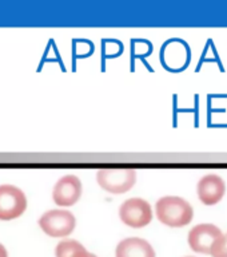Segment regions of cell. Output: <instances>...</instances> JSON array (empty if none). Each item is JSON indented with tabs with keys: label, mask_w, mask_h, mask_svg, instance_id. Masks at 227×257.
<instances>
[{
	"label": "cell",
	"mask_w": 227,
	"mask_h": 257,
	"mask_svg": "<svg viewBox=\"0 0 227 257\" xmlns=\"http://www.w3.org/2000/svg\"><path fill=\"white\" fill-rule=\"evenodd\" d=\"M155 214L163 225H167L170 228H182L192 221L194 209L182 197L167 196L158 200Z\"/></svg>",
	"instance_id": "cell-1"
},
{
	"label": "cell",
	"mask_w": 227,
	"mask_h": 257,
	"mask_svg": "<svg viewBox=\"0 0 227 257\" xmlns=\"http://www.w3.org/2000/svg\"><path fill=\"white\" fill-rule=\"evenodd\" d=\"M96 181L106 192L123 194L135 185L136 172L134 169L126 168L100 169L96 173Z\"/></svg>",
	"instance_id": "cell-2"
},
{
	"label": "cell",
	"mask_w": 227,
	"mask_h": 257,
	"mask_svg": "<svg viewBox=\"0 0 227 257\" xmlns=\"http://www.w3.org/2000/svg\"><path fill=\"white\" fill-rule=\"evenodd\" d=\"M39 226L50 237L70 236L76 226V218L71 212L54 209L39 218Z\"/></svg>",
	"instance_id": "cell-3"
},
{
	"label": "cell",
	"mask_w": 227,
	"mask_h": 257,
	"mask_svg": "<svg viewBox=\"0 0 227 257\" xmlns=\"http://www.w3.org/2000/svg\"><path fill=\"white\" fill-rule=\"evenodd\" d=\"M119 218L130 228H144L152 220L151 205L143 198L126 200L119 208Z\"/></svg>",
	"instance_id": "cell-4"
},
{
	"label": "cell",
	"mask_w": 227,
	"mask_h": 257,
	"mask_svg": "<svg viewBox=\"0 0 227 257\" xmlns=\"http://www.w3.org/2000/svg\"><path fill=\"white\" fill-rule=\"evenodd\" d=\"M27 209V197L14 185H0V220L18 218Z\"/></svg>",
	"instance_id": "cell-5"
},
{
	"label": "cell",
	"mask_w": 227,
	"mask_h": 257,
	"mask_svg": "<svg viewBox=\"0 0 227 257\" xmlns=\"http://www.w3.org/2000/svg\"><path fill=\"white\" fill-rule=\"evenodd\" d=\"M223 233L214 224H198L188 232V246L196 253L211 254L216 241Z\"/></svg>",
	"instance_id": "cell-6"
},
{
	"label": "cell",
	"mask_w": 227,
	"mask_h": 257,
	"mask_svg": "<svg viewBox=\"0 0 227 257\" xmlns=\"http://www.w3.org/2000/svg\"><path fill=\"white\" fill-rule=\"evenodd\" d=\"M82 196V182L74 174L62 177L54 186L52 198L59 206H72Z\"/></svg>",
	"instance_id": "cell-7"
},
{
	"label": "cell",
	"mask_w": 227,
	"mask_h": 257,
	"mask_svg": "<svg viewBox=\"0 0 227 257\" xmlns=\"http://www.w3.org/2000/svg\"><path fill=\"white\" fill-rule=\"evenodd\" d=\"M196 192H198V197L202 201V204L212 206L223 198L224 193H226V184L219 176L207 174L199 180Z\"/></svg>",
	"instance_id": "cell-8"
},
{
	"label": "cell",
	"mask_w": 227,
	"mask_h": 257,
	"mask_svg": "<svg viewBox=\"0 0 227 257\" xmlns=\"http://www.w3.org/2000/svg\"><path fill=\"white\" fill-rule=\"evenodd\" d=\"M115 257H156L148 241L139 237H128L116 245Z\"/></svg>",
	"instance_id": "cell-9"
},
{
	"label": "cell",
	"mask_w": 227,
	"mask_h": 257,
	"mask_svg": "<svg viewBox=\"0 0 227 257\" xmlns=\"http://www.w3.org/2000/svg\"><path fill=\"white\" fill-rule=\"evenodd\" d=\"M55 257H98L90 253L79 241L63 240L56 245Z\"/></svg>",
	"instance_id": "cell-10"
},
{
	"label": "cell",
	"mask_w": 227,
	"mask_h": 257,
	"mask_svg": "<svg viewBox=\"0 0 227 257\" xmlns=\"http://www.w3.org/2000/svg\"><path fill=\"white\" fill-rule=\"evenodd\" d=\"M211 257H227V233L222 234L220 238L216 241L215 246L212 249Z\"/></svg>",
	"instance_id": "cell-11"
},
{
	"label": "cell",
	"mask_w": 227,
	"mask_h": 257,
	"mask_svg": "<svg viewBox=\"0 0 227 257\" xmlns=\"http://www.w3.org/2000/svg\"><path fill=\"white\" fill-rule=\"evenodd\" d=\"M0 257H8L7 249L4 248L3 244H0Z\"/></svg>",
	"instance_id": "cell-12"
},
{
	"label": "cell",
	"mask_w": 227,
	"mask_h": 257,
	"mask_svg": "<svg viewBox=\"0 0 227 257\" xmlns=\"http://www.w3.org/2000/svg\"><path fill=\"white\" fill-rule=\"evenodd\" d=\"M187 257H191V256H187Z\"/></svg>",
	"instance_id": "cell-13"
}]
</instances>
